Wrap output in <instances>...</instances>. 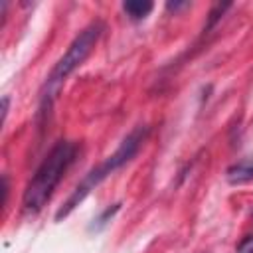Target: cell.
I'll return each mask as SVG.
<instances>
[{"label":"cell","mask_w":253,"mask_h":253,"mask_svg":"<svg viewBox=\"0 0 253 253\" xmlns=\"http://www.w3.org/2000/svg\"><path fill=\"white\" fill-rule=\"evenodd\" d=\"M77 150L79 146L73 140H57L51 146V150L42 160V164L38 166V170L34 172V176L30 178L24 190L22 204L26 211L36 213L47 204L53 190L57 188V184L61 182L69 166L75 162Z\"/></svg>","instance_id":"obj_1"},{"label":"cell","mask_w":253,"mask_h":253,"mask_svg":"<svg viewBox=\"0 0 253 253\" xmlns=\"http://www.w3.org/2000/svg\"><path fill=\"white\" fill-rule=\"evenodd\" d=\"M105 30V24L101 20L91 22L87 28H83L79 32V36L71 42V45L67 47V51L57 59V63L53 65V69L49 71V75L45 77V83L42 87L40 93V113L45 115L51 109L53 99L57 97L63 81L89 57V53L93 51V47L97 45L101 34Z\"/></svg>","instance_id":"obj_2"},{"label":"cell","mask_w":253,"mask_h":253,"mask_svg":"<svg viewBox=\"0 0 253 253\" xmlns=\"http://www.w3.org/2000/svg\"><path fill=\"white\" fill-rule=\"evenodd\" d=\"M146 134H148V126H144V125H138L136 128H132V130L125 136V140L119 144V148H117L111 156H107L97 168L89 170L87 176L75 186L73 194L67 198V202H65V204L59 208V211L55 213V219H61V217L69 215V213L73 211V208L79 206V202H83V200L87 198V194H89L95 186H99L109 174H113L115 170H119L121 166H125V164L138 152V148H140V144L144 142Z\"/></svg>","instance_id":"obj_3"},{"label":"cell","mask_w":253,"mask_h":253,"mask_svg":"<svg viewBox=\"0 0 253 253\" xmlns=\"http://www.w3.org/2000/svg\"><path fill=\"white\" fill-rule=\"evenodd\" d=\"M227 180L231 184H241V182H249L253 180V156L233 164L229 170H227Z\"/></svg>","instance_id":"obj_4"},{"label":"cell","mask_w":253,"mask_h":253,"mask_svg":"<svg viewBox=\"0 0 253 253\" xmlns=\"http://www.w3.org/2000/svg\"><path fill=\"white\" fill-rule=\"evenodd\" d=\"M123 10L126 12V16L130 20H142L150 14L152 10V2H125Z\"/></svg>","instance_id":"obj_5"},{"label":"cell","mask_w":253,"mask_h":253,"mask_svg":"<svg viewBox=\"0 0 253 253\" xmlns=\"http://www.w3.org/2000/svg\"><path fill=\"white\" fill-rule=\"evenodd\" d=\"M237 253H253V235H245V237L239 241Z\"/></svg>","instance_id":"obj_6"}]
</instances>
